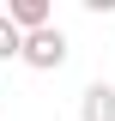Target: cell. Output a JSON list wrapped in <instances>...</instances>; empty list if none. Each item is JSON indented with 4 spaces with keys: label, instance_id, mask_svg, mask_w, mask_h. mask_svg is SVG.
I'll use <instances>...</instances> for the list:
<instances>
[{
    "label": "cell",
    "instance_id": "3",
    "mask_svg": "<svg viewBox=\"0 0 115 121\" xmlns=\"http://www.w3.org/2000/svg\"><path fill=\"white\" fill-rule=\"evenodd\" d=\"M79 121H115V85H85L79 91Z\"/></svg>",
    "mask_w": 115,
    "mask_h": 121
},
{
    "label": "cell",
    "instance_id": "4",
    "mask_svg": "<svg viewBox=\"0 0 115 121\" xmlns=\"http://www.w3.org/2000/svg\"><path fill=\"white\" fill-rule=\"evenodd\" d=\"M0 60H24V30L0 12Z\"/></svg>",
    "mask_w": 115,
    "mask_h": 121
},
{
    "label": "cell",
    "instance_id": "2",
    "mask_svg": "<svg viewBox=\"0 0 115 121\" xmlns=\"http://www.w3.org/2000/svg\"><path fill=\"white\" fill-rule=\"evenodd\" d=\"M6 18L30 36V30H49L55 24V6H49V0H6Z\"/></svg>",
    "mask_w": 115,
    "mask_h": 121
},
{
    "label": "cell",
    "instance_id": "1",
    "mask_svg": "<svg viewBox=\"0 0 115 121\" xmlns=\"http://www.w3.org/2000/svg\"><path fill=\"white\" fill-rule=\"evenodd\" d=\"M24 67H36V73H55V67H67V30H61V24L30 30V36H24Z\"/></svg>",
    "mask_w": 115,
    "mask_h": 121
}]
</instances>
